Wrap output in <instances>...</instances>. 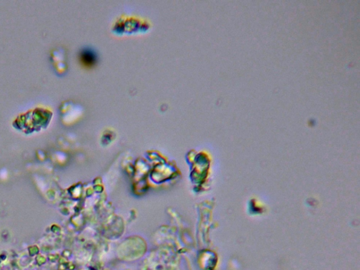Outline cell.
<instances>
[{"label": "cell", "mask_w": 360, "mask_h": 270, "mask_svg": "<svg viewBox=\"0 0 360 270\" xmlns=\"http://www.w3.org/2000/svg\"><path fill=\"white\" fill-rule=\"evenodd\" d=\"M80 59L81 63L84 66L90 67L95 64L97 56L92 50L86 49L81 51Z\"/></svg>", "instance_id": "1"}]
</instances>
